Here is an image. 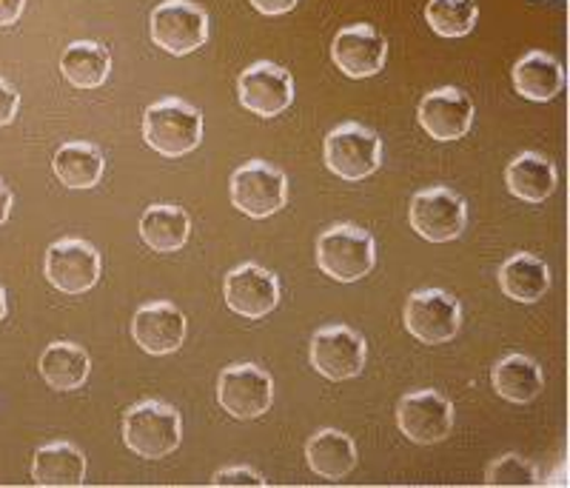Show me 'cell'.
Returning a JSON list of instances; mask_svg holds the SVG:
<instances>
[{
	"instance_id": "5",
	"label": "cell",
	"mask_w": 570,
	"mask_h": 488,
	"mask_svg": "<svg viewBox=\"0 0 570 488\" xmlns=\"http://www.w3.org/2000/svg\"><path fill=\"white\" fill-rule=\"evenodd\" d=\"M149 35L163 52L183 58L208 40V14L191 0H163L149 18Z\"/></svg>"
},
{
	"instance_id": "10",
	"label": "cell",
	"mask_w": 570,
	"mask_h": 488,
	"mask_svg": "<svg viewBox=\"0 0 570 488\" xmlns=\"http://www.w3.org/2000/svg\"><path fill=\"white\" fill-rule=\"evenodd\" d=\"M396 426L416 446L442 443L454 429V406L434 389L411 391L396 403Z\"/></svg>"
},
{
	"instance_id": "3",
	"label": "cell",
	"mask_w": 570,
	"mask_h": 488,
	"mask_svg": "<svg viewBox=\"0 0 570 488\" xmlns=\"http://www.w3.org/2000/svg\"><path fill=\"white\" fill-rule=\"evenodd\" d=\"M374 237L354 223H337L325 228L317 241V266L331 281L354 283L374 269Z\"/></svg>"
},
{
	"instance_id": "20",
	"label": "cell",
	"mask_w": 570,
	"mask_h": 488,
	"mask_svg": "<svg viewBox=\"0 0 570 488\" xmlns=\"http://www.w3.org/2000/svg\"><path fill=\"white\" fill-rule=\"evenodd\" d=\"M91 358L86 349L69 340H55L40 354V378L55 391H78L89 380Z\"/></svg>"
},
{
	"instance_id": "19",
	"label": "cell",
	"mask_w": 570,
	"mask_h": 488,
	"mask_svg": "<svg viewBox=\"0 0 570 488\" xmlns=\"http://www.w3.org/2000/svg\"><path fill=\"white\" fill-rule=\"evenodd\" d=\"M508 192L525 203H542L557 189V166L539 152H522L505 169Z\"/></svg>"
},
{
	"instance_id": "24",
	"label": "cell",
	"mask_w": 570,
	"mask_h": 488,
	"mask_svg": "<svg viewBox=\"0 0 570 488\" xmlns=\"http://www.w3.org/2000/svg\"><path fill=\"white\" fill-rule=\"evenodd\" d=\"M32 480L38 486H83L86 482V457L78 446L49 443L35 451Z\"/></svg>"
},
{
	"instance_id": "2",
	"label": "cell",
	"mask_w": 570,
	"mask_h": 488,
	"mask_svg": "<svg viewBox=\"0 0 570 488\" xmlns=\"http://www.w3.org/2000/svg\"><path fill=\"white\" fill-rule=\"evenodd\" d=\"M183 437V417L175 406L142 400L124 417V440L137 457L160 460L177 451Z\"/></svg>"
},
{
	"instance_id": "23",
	"label": "cell",
	"mask_w": 570,
	"mask_h": 488,
	"mask_svg": "<svg viewBox=\"0 0 570 488\" xmlns=\"http://www.w3.org/2000/svg\"><path fill=\"white\" fill-rule=\"evenodd\" d=\"M499 286L517 303H537L551 289V269L533 254L519 252L499 269Z\"/></svg>"
},
{
	"instance_id": "8",
	"label": "cell",
	"mask_w": 570,
	"mask_h": 488,
	"mask_svg": "<svg viewBox=\"0 0 570 488\" xmlns=\"http://www.w3.org/2000/svg\"><path fill=\"white\" fill-rule=\"evenodd\" d=\"M411 228L431 243H451L465 232L468 206L456 192L445 186L422 189L411 197Z\"/></svg>"
},
{
	"instance_id": "29",
	"label": "cell",
	"mask_w": 570,
	"mask_h": 488,
	"mask_svg": "<svg viewBox=\"0 0 570 488\" xmlns=\"http://www.w3.org/2000/svg\"><path fill=\"white\" fill-rule=\"evenodd\" d=\"M537 466L519 455L499 457L485 471V486H537Z\"/></svg>"
},
{
	"instance_id": "34",
	"label": "cell",
	"mask_w": 570,
	"mask_h": 488,
	"mask_svg": "<svg viewBox=\"0 0 570 488\" xmlns=\"http://www.w3.org/2000/svg\"><path fill=\"white\" fill-rule=\"evenodd\" d=\"M9 212H12V192L3 180H0V223L9 221Z\"/></svg>"
},
{
	"instance_id": "27",
	"label": "cell",
	"mask_w": 570,
	"mask_h": 488,
	"mask_svg": "<svg viewBox=\"0 0 570 488\" xmlns=\"http://www.w3.org/2000/svg\"><path fill=\"white\" fill-rule=\"evenodd\" d=\"M104 152L95 144H83V140L63 144L55 152L52 160L55 175L69 189H91V186H98L100 177H104Z\"/></svg>"
},
{
	"instance_id": "12",
	"label": "cell",
	"mask_w": 570,
	"mask_h": 488,
	"mask_svg": "<svg viewBox=\"0 0 570 488\" xmlns=\"http://www.w3.org/2000/svg\"><path fill=\"white\" fill-rule=\"evenodd\" d=\"M237 95H240L243 109L252 115L277 118L294 104V78L288 69L272 60H257L237 80Z\"/></svg>"
},
{
	"instance_id": "21",
	"label": "cell",
	"mask_w": 570,
	"mask_h": 488,
	"mask_svg": "<svg viewBox=\"0 0 570 488\" xmlns=\"http://www.w3.org/2000/svg\"><path fill=\"white\" fill-rule=\"evenodd\" d=\"M491 383L499 398L519 406L537 400L544 389L542 369L528 354H508L499 360L491 371Z\"/></svg>"
},
{
	"instance_id": "1",
	"label": "cell",
	"mask_w": 570,
	"mask_h": 488,
	"mask_svg": "<svg viewBox=\"0 0 570 488\" xmlns=\"http://www.w3.org/2000/svg\"><path fill=\"white\" fill-rule=\"evenodd\" d=\"M142 140L163 157H183L203 140V115L180 98H163L142 115Z\"/></svg>"
},
{
	"instance_id": "17",
	"label": "cell",
	"mask_w": 570,
	"mask_h": 488,
	"mask_svg": "<svg viewBox=\"0 0 570 488\" xmlns=\"http://www.w3.org/2000/svg\"><path fill=\"white\" fill-rule=\"evenodd\" d=\"M131 338L146 354H171L186 340V314L166 300L137 309L131 318Z\"/></svg>"
},
{
	"instance_id": "6",
	"label": "cell",
	"mask_w": 570,
	"mask_h": 488,
	"mask_svg": "<svg viewBox=\"0 0 570 488\" xmlns=\"http://www.w3.org/2000/svg\"><path fill=\"white\" fill-rule=\"evenodd\" d=\"M402 323L420 343L440 345L454 340L462 325V306L454 294L442 289H420L405 300Z\"/></svg>"
},
{
	"instance_id": "25",
	"label": "cell",
	"mask_w": 570,
	"mask_h": 488,
	"mask_svg": "<svg viewBox=\"0 0 570 488\" xmlns=\"http://www.w3.org/2000/svg\"><path fill=\"white\" fill-rule=\"evenodd\" d=\"M188 215L171 203H155L142 212L140 237L151 252H180L188 241Z\"/></svg>"
},
{
	"instance_id": "26",
	"label": "cell",
	"mask_w": 570,
	"mask_h": 488,
	"mask_svg": "<svg viewBox=\"0 0 570 488\" xmlns=\"http://www.w3.org/2000/svg\"><path fill=\"white\" fill-rule=\"evenodd\" d=\"M60 72L75 89H98L109 80L111 55L104 43L95 40H78L60 58Z\"/></svg>"
},
{
	"instance_id": "7",
	"label": "cell",
	"mask_w": 570,
	"mask_h": 488,
	"mask_svg": "<svg viewBox=\"0 0 570 488\" xmlns=\"http://www.w3.org/2000/svg\"><path fill=\"white\" fill-rule=\"evenodd\" d=\"M232 203L243 215L263 221L285 206L288 201V180L277 166L266 160H248L232 175Z\"/></svg>"
},
{
	"instance_id": "16",
	"label": "cell",
	"mask_w": 570,
	"mask_h": 488,
	"mask_svg": "<svg viewBox=\"0 0 570 488\" xmlns=\"http://www.w3.org/2000/svg\"><path fill=\"white\" fill-rule=\"evenodd\" d=\"M416 118L434 140L448 144V140H460L471 131L473 104L465 91L456 89V86H442V89L428 91L422 98Z\"/></svg>"
},
{
	"instance_id": "30",
	"label": "cell",
	"mask_w": 570,
	"mask_h": 488,
	"mask_svg": "<svg viewBox=\"0 0 570 488\" xmlns=\"http://www.w3.org/2000/svg\"><path fill=\"white\" fill-rule=\"evenodd\" d=\"M212 486H266V477L248 466H234V469H220L212 477Z\"/></svg>"
},
{
	"instance_id": "9",
	"label": "cell",
	"mask_w": 570,
	"mask_h": 488,
	"mask_svg": "<svg viewBox=\"0 0 570 488\" xmlns=\"http://www.w3.org/2000/svg\"><path fill=\"white\" fill-rule=\"evenodd\" d=\"M217 400L237 420H257L274 403V380L254 363H237L220 371Z\"/></svg>"
},
{
	"instance_id": "15",
	"label": "cell",
	"mask_w": 570,
	"mask_h": 488,
	"mask_svg": "<svg viewBox=\"0 0 570 488\" xmlns=\"http://www.w3.org/2000/svg\"><path fill=\"white\" fill-rule=\"evenodd\" d=\"M223 297L234 314L246 320H259L277 309L279 283L268 269L257 266V263H243L226 274Z\"/></svg>"
},
{
	"instance_id": "14",
	"label": "cell",
	"mask_w": 570,
	"mask_h": 488,
	"mask_svg": "<svg viewBox=\"0 0 570 488\" xmlns=\"http://www.w3.org/2000/svg\"><path fill=\"white\" fill-rule=\"evenodd\" d=\"M331 60L337 64V69H343L345 78H374L383 72L389 60V40L368 23H354L337 32L331 43Z\"/></svg>"
},
{
	"instance_id": "33",
	"label": "cell",
	"mask_w": 570,
	"mask_h": 488,
	"mask_svg": "<svg viewBox=\"0 0 570 488\" xmlns=\"http://www.w3.org/2000/svg\"><path fill=\"white\" fill-rule=\"evenodd\" d=\"M248 3H252L259 14H268V18L292 12V9L297 7V0H248Z\"/></svg>"
},
{
	"instance_id": "35",
	"label": "cell",
	"mask_w": 570,
	"mask_h": 488,
	"mask_svg": "<svg viewBox=\"0 0 570 488\" xmlns=\"http://www.w3.org/2000/svg\"><path fill=\"white\" fill-rule=\"evenodd\" d=\"M7 318V292L0 289V320Z\"/></svg>"
},
{
	"instance_id": "13",
	"label": "cell",
	"mask_w": 570,
	"mask_h": 488,
	"mask_svg": "<svg viewBox=\"0 0 570 488\" xmlns=\"http://www.w3.org/2000/svg\"><path fill=\"white\" fill-rule=\"evenodd\" d=\"M308 358L325 380H351L365 369L368 345L348 325H325L314 332Z\"/></svg>"
},
{
	"instance_id": "4",
	"label": "cell",
	"mask_w": 570,
	"mask_h": 488,
	"mask_svg": "<svg viewBox=\"0 0 570 488\" xmlns=\"http://www.w3.org/2000/svg\"><path fill=\"white\" fill-rule=\"evenodd\" d=\"M323 157L325 166L343 180H365L383 163V140L368 126L348 120V124H340L337 129L328 131Z\"/></svg>"
},
{
	"instance_id": "32",
	"label": "cell",
	"mask_w": 570,
	"mask_h": 488,
	"mask_svg": "<svg viewBox=\"0 0 570 488\" xmlns=\"http://www.w3.org/2000/svg\"><path fill=\"white\" fill-rule=\"evenodd\" d=\"M23 9H27V0H0V29L14 27L23 18Z\"/></svg>"
},
{
	"instance_id": "31",
	"label": "cell",
	"mask_w": 570,
	"mask_h": 488,
	"mask_svg": "<svg viewBox=\"0 0 570 488\" xmlns=\"http://www.w3.org/2000/svg\"><path fill=\"white\" fill-rule=\"evenodd\" d=\"M20 109V95L9 80L0 78V126H9L18 118Z\"/></svg>"
},
{
	"instance_id": "18",
	"label": "cell",
	"mask_w": 570,
	"mask_h": 488,
	"mask_svg": "<svg viewBox=\"0 0 570 488\" xmlns=\"http://www.w3.org/2000/svg\"><path fill=\"white\" fill-rule=\"evenodd\" d=\"M513 89L522 95V98L533 100V104H548L562 91L564 86V72L562 64H559L553 55L548 52H528L517 60L513 66Z\"/></svg>"
},
{
	"instance_id": "22",
	"label": "cell",
	"mask_w": 570,
	"mask_h": 488,
	"mask_svg": "<svg viewBox=\"0 0 570 488\" xmlns=\"http://www.w3.org/2000/svg\"><path fill=\"white\" fill-rule=\"evenodd\" d=\"M305 460L323 480H343L356 466V446L340 429H323L305 443Z\"/></svg>"
},
{
	"instance_id": "11",
	"label": "cell",
	"mask_w": 570,
	"mask_h": 488,
	"mask_svg": "<svg viewBox=\"0 0 570 488\" xmlns=\"http://www.w3.org/2000/svg\"><path fill=\"white\" fill-rule=\"evenodd\" d=\"M46 281L63 294L89 292L100 277V254L80 237H63L46 252Z\"/></svg>"
},
{
	"instance_id": "28",
	"label": "cell",
	"mask_w": 570,
	"mask_h": 488,
	"mask_svg": "<svg viewBox=\"0 0 570 488\" xmlns=\"http://www.w3.org/2000/svg\"><path fill=\"white\" fill-rule=\"evenodd\" d=\"M425 20L440 38H465L480 20V7L476 0H428Z\"/></svg>"
}]
</instances>
